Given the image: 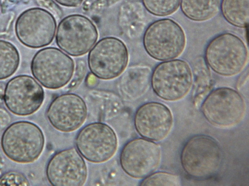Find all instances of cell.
Masks as SVG:
<instances>
[{
    "label": "cell",
    "instance_id": "1",
    "mask_svg": "<svg viewBox=\"0 0 249 186\" xmlns=\"http://www.w3.org/2000/svg\"><path fill=\"white\" fill-rule=\"evenodd\" d=\"M45 138L41 129L28 121L9 125L1 138L2 150L11 160L19 163L34 162L42 153Z\"/></svg>",
    "mask_w": 249,
    "mask_h": 186
},
{
    "label": "cell",
    "instance_id": "2",
    "mask_svg": "<svg viewBox=\"0 0 249 186\" xmlns=\"http://www.w3.org/2000/svg\"><path fill=\"white\" fill-rule=\"evenodd\" d=\"M222 159V151L218 142L206 135L190 138L184 145L180 155L181 165L186 173L201 179L216 174Z\"/></svg>",
    "mask_w": 249,
    "mask_h": 186
},
{
    "label": "cell",
    "instance_id": "3",
    "mask_svg": "<svg viewBox=\"0 0 249 186\" xmlns=\"http://www.w3.org/2000/svg\"><path fill=\"white\" fill-rule=\"evenodd\" d=\"M249 57L244 41L231 33H224L213 38L207 45L205 61L213 71L224 77L240 73L245 67Z\"/></svg>",
    "mask_w": 249,
    "mask_h": 186
},
{
    "label": "cell",
    "instance_id": "4",
    "mask_svg": "<svg viewBox=\"0 0 249 186\" xmlns=\"http://www.w3.org/2000/svg\"><path fill=\"white\" fill-rule=\"evenodd\" d=\"M143 44L150 57L164 62L175 59L183 53L186 38L183 29L177 22L164 18L153 22L147 27Z\"/></svg>",
    "mask_w": 249,
    "mask_h": 186
},
{
    "label": "cell",
    "instance_id": "5",
    "mask_svg": "<svg viewBox=\"0 0 249 186\" xmlns=\"http://www.w3.org/2000/svg\"><path fill=\"white\" fill-rule=\"evenodd\" d=\"M193 79L192 71L188 62L174 59L157 65L151 74V84L160 98L176 101L184 97L190 92Z\"/></svg>",
    "mask_w": 249,
    "mask_h": 186
},
{
    "label": "cell",
    "instance_id": "6",
    "mask_svg": "<svg viewBox=\"0 0 249 186\" xmlns=\"http://www.w3.org/2000/svg\"><path fill=\"white\" fill-rule=\"evenodd\" d=\"M31 70L34 78L44 87L58 89L72 78L73 60L59 49L49 47L38 50L33 57Z\"/></svg>",
    "mask_w": 249,
    "mask_h": 186
},
{
    "label": "cell",
    "instance_id": "7",
    "mask_svg": "<svg viewBox=\"0 0 249 186\" xmlns=\"http://www.w3.org/2000/svg\"><path fill=\"white\" fill-rule=\"evenodd\" d=\"M200 108L210 123L221 127H229L239 123L244 117L246 108L241 94L227 87L219 88L210 92Z\"/></svg>",
    "mask_w": 249,
    "mask_h": 186
},
{
    "label": "cell",
    "instance_id": "8",
    "mask_svg": "<svg viewBox=\"0 0 249 186\" xmlns=\"http://www.w3.org/2000/svg\"><path fill=\"white\" fill-rule=\"evenodd\" d=\"M98 37L97 30L91 20L84 16L75 14L60 22L55 39L58 46L65 52L80 56L90 51Z\"/></svg>",
    "mask_w": 249,
    "mask_h": 186
},
{
    "label": "cell",
    "instance_id": "9",
    "mask_svg": "<svg viewBox=\"0 0 249 186\" xmlns=\"http://www.w3.org/2000/svg\"><path fill=\"white\" fill-rule=\"evenodd\" d=\"M128 61L126 46L120 39L113 37L97 42L90 50L88 58L92 74L104 80L119 77L126 67Z\"/></svg>",
    "mask_w": 249,
    "mask_h": 186
},
{
    "label": "cell",
    "instance_id": "10",
    "mask_svg": "<svg viewBox=\"0 0 249 186\" xmlns=\"http://www.w3.org/2000/svg\"><path fill=\"white\" fill-rule=\"evenodd\" d=\"M56 29V22L53 15L38 7L23 11L15 24V32L18 40L24 46L33 48L50 44Z\"/></svg>",
    "mask_w": 249,
    "mask_h": 186
},
{
    "label": "cell",
    "instance_id": "11",
    "mask_svg": "<svg viewBox=\"0 0 249 186\" xmlns=\"http://www.w3.org/2000/svg\"><path fill=\"white\" fill-rule=\"evenodd\" d=\"M75 144L81 155L89 162H105L115 154L118 140L114 131L102 123L89 124L77 134Z\"/></svg>",
    "mask_w": 249,
    "mask_h": 186
},
{
    "label": "cell",
    "instance_id": "12",
    "mask_svg": "<svg viewBox=\"0 0 249 186\" xmlns=\"http://www.w3.org/2000/svg\"><path fill=\"white\" fill-rule=\"evenodd\" d=\"M160 160V146L144 138L135 139L127 142L120 157L123 170L136 179L144 178L153 173L159 166Z\"/></svg>",
    "mask_w": 249,
    "mask_h": 186
},
{
    "label": "cell",
    "instance_id": "13",
    "mask_svg": "<svg viewBox=\"0 0 249 186\" xmlns=\"http://www.w3.org/2000/svg\"><path fill=\"white\" fill-rule=\"evenodd\" d=\"M44 98L42 87L33 77L19 75L7 83L3 101L12 113L21 116L31 115L41 107Z\"/></svg>",
    "mask_w": 249,
    "mask_h": 186
},
{
    "label": "cell",
    "instance_id": "14",
    "mask_svg": "<svg viewBox=\"0 0 249 186\" xmlns=\"http://www.w3.org/2000/svg\"><path fill=\"white\" fill-rule=\"evenodd\" d=\"M46 175L54 186H81L86 182L88 169L83 157L74 148L54 154L47 166Z\"/></svg>",
    "mask_w": 249,
    "mask_h": 186
},
{
    "label": "cell",
    "instance_id": "15",
    "mask_svg": "<svg viewBox=\"0 0 249 186\" xmlns=\"http://www.w3.org/2000/svg\"><path fill=\"white\" fill-rule=\"evenodd\" d=\"M88 114L86 104L79 95L65 93L55 97L50 104L47 117L51 124L62 132H71L79 128Z\"/></svg>",
    "mask_w": 249,
    "mask_h": 186
},
{
    "label": "cell",
    "instance_id": "16",
    "mask_svg": "<svg viewBox=\"0 0 249 186\" xmlns=\"http://www.w3.org/2000/svg\"><path fill=\"white\" fill-rule=\"evenodd\" d=\"M134 122L136 131L143 138L158 141L164 139L170 132L173 118L166 106L152 102L139 108Z\"/></svg>",
    "mask_w": 249,
    "mask_h": 186
},
{
    "label": "cell",
    "instance_id": "17",
    "mask_svg": "<svg viewBox=\"0 0 249 186\" xmlns=\"http://www.w3.org/2000/svg\"><path fill=\"white\" fill-rule=\"evenodd\" d=\"M193 91L192 98L196 108L200 107L203 100L210 93L213 86V80L210 67L205 59L196 57L193 62Z\"/></svg>",
    "mask_w": 249,
    "mask_h": 186
},
{
    "label": "cell",
    "instance_id": "18",
    "mask_svg": "<svg viewBox=\"0 0 249 186\" xmlns=\"http://www.w3.org/2000/svg\"><path fill=\"white\" fill-rule=\"evenodd\" d=\"M180 8L189 19L202 22L208 20L218 13L219 0H181Z\"/></svg>",
    "mask_w": 249,
    "mask_h": 186
},
{
    "label": "cell",
    "instance_id": "19",
    "mask_svg": "<svg viewBox=\"0 0 249 186\" xmlns=\"http://www.w3.org/2000/svg\"><path fill=\"white\" fill-rule=\"evenodd\" d=\"M249 0H222L221 10L227 21L240 28L248 27Z\"/></svg>",
    "mask_w": 249,
    "mask_h": 186
},
{
    "label": "cell",
    "instance_id": "20",
    "mask_svg": "<svg viewBox=\"0 0 249 186\" xmlns=\"http://www.w3.org/2000/svg\"><path fill=\"white\" fill-rule=\"evenodd\" d=\"M128 95L137 98L144 94L151 84V70L147 66H137L128 69Z\"/></svg>",
    "mask_w": 249,
    "mask_h": 186
},
{
    "label": "cell",
    "instance_id": "21",
    "mask_svg": "<svg viewBox=\"0 0 249 186\" xmlns=\"http://www.w3.org/2000/svg\"><path fill=\"white\" fill-rule=\"evenodd\" d=\"M19 62V52L16 46L8 41L0 40V80L13 75Z\"/></svg>",
    "mask_w": 249,
    "mask_h": 186
},
{
    "label": "cell",
    "instance_id": "22",
    "mask_svg": "<svg viewBox=\"0 0 249 186\" xmlns=\"http://www.w3.org/2000/svg\"><path fill=\"white\" fill-rule=\"evenodd\" d=\"M181 0H142L146 10L157 16L171 15L178 9Z\"/></svg>",
    "mask_w": 249,
    "mask_h": 186
},
{
    "label": "cell",
    "instance_id": "23",
    "mask_svg": "<svg viewBox=\"0 0 249 186\" xmlns=\"http://www.w3.org/2000/svg\"><path fill=\"white\" fill-rule=\"evenodd\" d=\"M140 185L180 186L181 181L179 176L176 174L160 171L153 172L145 177Z\"/></svg>",
    "mask_w": 249,
    "mask_h": 186
},
{
    "label": "cell",
    "instance_id": "24",
    "mask_svg": "<svg viewBox=\"0 0 249 186\" xmlns=\"http://www.w3.org/2000/svg\"><path fill=\"white\" fill-rule=\"evenodd\" d=\"M26 177L17 171H9L0 176V186H30Z\"/></svg>",
    "mask_w": 249,
    "mask_h": 186
},
{
    "label": "cell",
    "instance_id": "25",
    "mask_svg": "<svg viewBox=\"0 0 249 186\" xmlns=\"http://www.w3.org/2000/svg\"><path fill=\"white\" fill-rule=\"evenodd\" d=\"M12 120L10 113L4 108L0 107V131L6 128Z\"/></svg>",
    "mask_w": 249,
    "mask_h": 186
},
{
    "label": "cell",
    "instance_id": "26",
    "mask_svg": "<svg viewBox=\"0 0 249 186\" xmlns=\"http://www.w3.org/2000/svg\"><path fill=\"white\" fill-rule=\"evenodd\" d=\"M56 2L60 4L61 5L74 7H76L83 1L84 0H54Z\"/></svg>",
    "mask_w": 249,
    "mask_h": 186
}]
</instances>
